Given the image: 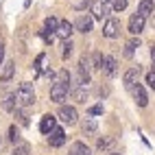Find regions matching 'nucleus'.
<instances>
[{
    "label": "nucleus",
    "mask_w": 155,
    "mask_h": 155,
    "mask_svg": "<svg viewBox=\"0 0 155 155\" xmlns=\"http://www.w3.org/2000/svg\"><path fill=\"white\" fill-rule=\"evenodd\" d=\"M68 94H70V83H64V81H57V83L50 87V101L53 103H64L68 101Z\"/></svg>",
    "instance_id": "f03ea898"
},
{
    "label": "nucleus",
    "mask_w": 155,
    "mask_h": 155,
    "mask_svg": "<svg viewBox=\"0 0 155 155\" xmlns=\"http://www.w3.org/2000/svg\"><path fill=\"white\" fill-rule=\"evenodd\" d=\"M127 2H129V0H116V2L111 5V9H114V11H125V9H127Z\"/></svg>",
    "instance_id": "393cba45"
},
{
    "label": "nucleus",
    "mask_w": 155,
    "mask_h": 155,
    "mask_svg": "<svg viewBox=\"0 0 155 155\" xmlns=\"http://www.w3.org/2000/svg\"><path fill=\"white\" fill-rule=\"evenodd\" d=\"M144 24H147V18L133 13V15L129 18V33H131V35H140L142 31H144Z\"/></svg>",
    "instance_id": "39448f33"
},
{
    "label": "nucleus",
    "mask_w": 155,
    "mask_h": 155,
    "mask_svg": "<svg viewBox=\"0 0 155 155\" xmlns=\"http://www.w3.org/2000/svg\"><path fill=\"white\" fill-rule=\"evenodd\" d=\"M92 24H94V18L81 13V15L77 18V22H74V28L79 31V33H90V31H92Z\"/></svg>",
    "instance_id": "1a4fd4ad"
},
{
    "label": "nucleus",
    "mask_w": 155,
    "mask_h": 155,
    "mask_svg": "<svg viewBox=\"0 0 155 155\" xmlns=\"http://www.w3.org/2000/svg\"><path fill=\"white\" fill-rule=\"evenodd\" d=\"M147 83H149V87L155 92V70H151L149 74H147Z\"/></svg>",
    "instance_id": "bb28decb"
},
{
    "label": "nucleus",
    "mask_w": 155,
    "mask_h": 155,
    "mask_svg": "<svg viewBox=\"0 0 155 155\" xmlns=\"http://www.w3.org/2000/svg\"><path fill=\"white\" fill-rule=\"evenodd\" d=\"M138 77H140V66L138 68H129L127 72H125V77H122V81H125V87L131 92L133 87L138 85Z\"/></svg>",
    "instance_id": "6e6552de"
},
{
    "label": "nucleus",
    "mask_w": 155,
    "mask_h": 155,
    "mask_svg": "<svg viewBox=\"0 0 155 155\" xmlns=\"http://www.w3.org/2000/svg\"><path fill=\"white\" fill-rule=\"evenodd\" d=\"M28 153H31L28 142H18V144H13V153H11V155H28Z\"/></svg>",
    "instance_id": "6ab92c4d"
},
{
    "label": "nucleus",
    "mask_w": 155,
    "mask_h": 155,
    "mask_svg": "<svg viewBox=\"0 0 155 155\" xmlns=\"http://www.w3.org/2000/svg\"><path fill=\"white\" fill-rule=\"evenodd\" d=\"M13 70H15V64H13V61H7L5 68H2V72H0V79H2V81H11Z\"/></svg>",
    "instance_id": "f3484780"
},
{
    "label": "nucleus",
    "mask_w": 155,
    "mask_h": 155,
    "mask_svg": "<svg viewBox=\"0 0 155 155\" xmlns=\"http://www.w3.org/2000/svg\"><path fill=\"white\" fill-rule=\"evenodd\" d=\"M70 155H92V151H90L87 144H83V142H74V144L70 147Z\"/></svg>",
    "instance_id": "2eb2a0df"
},
{
    "label": "nucleus",
    "mask_w": 155,
    "mask_h": 155,
    "mask_svg": "<svg viewBox=\"0 0 155 155\" xmlns=\"http://www.w3.org/2000/svg\"><path fill=\"white\" fill-rule=\"evenodd\" d=\"M59 118L64 120L66 125H74V122H77V118H79V114H77V109H74V107L61 105V107H59Z\"/></svg>",
    "instance_id": "0eeeda50"
},
{
    "label": "nucleus",
    "mask_w": 155,
    "mask_h": 155,
    "mask_svg": "<svg viewBox=\"0 0 155 155\" xmlns=\"http://www.w3.org/2000/svg\"><path fill=\"white\" fill-rule=\"evenodd\" d=\"M109 155H120V153H109Z\"/></svg>",
    "instance_id": "2f4dec72"
},
{
    "label": "nucleus",
    "mask_w": 155,
    "mask_h": 155,
    "mask_svg": "<svg viewBox=\"0 0 155 155\" xmlns=\"http://www.w3.org/2000/svg\"><path fill=\"white\" fill-rule=\"evenodd\" d=\"M48 144L50 147H64L66 144V131L61 129V127H57L55 131H50V136H48Z\"/></svg>",
    "instance_id": "9d476101"
},
{
    "label": "nucleus",
    "mask_w": 155,
    "mask_h": 155,
    "mask_svg": "<svg viewBox=\"0 0 155 155\" xmlns=\"http://www.w3.org/2000/svg\"><path fill=\"white\" fill-rule=\"evenodd\" d=\"M9 138H11V142H13V144H18V142H20V131H18V127H15V125L9 127Z\"/></svg>",
    "instance_id": "4be33fe9"
},
{
    "label": "nucleus",
    "mask_w": 155,
    "mask_h": 155,
    "mask_svg": "<svg viewBox=\"0 0 155 155\" xmlns=\"http://www.w3.org/2000/svg\"><path fill=\"white\" fill-rule=\"evenodd\" d=\"M13 103H15V94L7 96V101H5V109H7V111H13V109H18V107H13Z\"/></svg>",
    "instance_id": "a878e982"
},
{
    "label": "nucleus",
    "mask_w": 155,
    "mask_h": 155,
    "mask_svg": "<svg viewBox=\"0 0 155 155\" xmlns=\"http://www.w3.org/2000/svg\"><path fill=\"white\" fill-rule=\"evenodd\" d=\"M35 103V90L31 83H20V87L15 90V107L18 109H24L31 107Z\"/></svg>",
    "instance_id": "f257e3e1"
},
{
    "label": "nucleus",
    "mask_w": 155,
    "mask_h": 155,
    "mask_svg": "<svg viewBox=\"0 0 155 155\" xmlns=\"http://www.w3.org/2000/svg\"><path fill=\"white\" fill-rule=\"evenodd\" d=\"M131 94H133V98H136L138 107H147V105H149V96H147V92H144V87H142L140 83L131 90Z\"/></svg>",
    "instance_id": "f8f14e48"
},
{
    "label": "nucleus",
    "mask_w": 155,
    "mask_h": 155,
    "mask_svg": "<svg viewBox=\"0 0 155 155\" xmlns=\"http://www.w3.org/2000/svg\"><path fill=\"white\" fill-rule=\"evenodd\" d=\"M118 33H120V22H118L116 18H107L105 26H103V35L109 37V39H114V37H118Z\"/></svg>",
    "instance_id": "423d86ee"
},
{
    "label": "nucleus",
    "mask_w": 155,
    "mask_h": 155,
    "mask_svg": "<svg viewBox=\"0 0 155 155\" xmlns=\"http://www.w3.org/2000/svg\"><path fill=\"white\" fill-rule=\"evenodd\" d=\"M2 57H5V46L0 44V61H2Z\"/></svg>",
    "instance_id": "7c9ffc66"
},
{
    "label": "nucleus",
    "mask_w": 155,
    "mask_h": 155,
    "mask_svg": "<svg viewBox=\"0 0 155 155\" xmlns=\"http://www.w3.org/2000/svg\"><path fill=\"white\" fill-rule=\"evenodd\" d=\"M140 46V39H129L127 42V46H125V57H133V53H136V48Z\"/></svg>",
    "instance_id": "aec40b11"
},
{
    "label": "nucleus",
    "mask_w": 155,
    "mask_h": 155,
    "mask_svg": "<svg viewBox=\"0 0 155 155\" xmlns=\"http://www.w3.org/2000/svg\"><path fill=\"white\" fill-rule=\"evenodd\" d=\"M70 55H72V42H70V39H66V42H64V53H61V57L68 59Z\"/></svg>",
    "instance_id": "b1692460"
},
{
    "label": "nucleus",
    "mask_w": 155,
    "mask_h": 155,
    "mask_svg": "<svg viewBox=\"0 0 155 155\" xmlns=\"http://www.w3.org/2000/svg\"><path fill=\"white\" fill-rule=\"evenodd\" d=\"M57 28H59V20L57 18H46V22H44V33H57Z\"/></svg>",
    "instance_id": "a211bd4d"
},
{
    "label": "nucleus",
    "mask_w": 155,
    "mask_h": 155,
    "mask_svg": "<svg viewBox=\"0 0 155 155\" xmlns=\"http://www.w3.org/2000/svg\"><path fill=\"white\" fill-rule=\"evenodd\" d=\"M151 61H153V68H155V44L151 46Z\"/></svg>",
    "instance_id": "c756f323"
},
{
    "label": "nucleus",
    "mask_w": 155,
    "mask_h": 155,
    "mask_svg": "<svg viewBox=\"0 0 155 155\" xmlns=\"http://www.w3.org/2000/svg\"><path fill=\"white\" fill-rule=\"evenodd\" d=\"M101 72L105 77H109V79L116 77L118 74V61L114 59L111 55H105V57H103V64H101Z\"/></svg>",
    "instance_id": "20e7f679"
},
{
    "label": "nucleus",
    "mask_w": 155,
    "mask_h": 155,
    "mask_svg": "<svg viewBox=\"0 0 155 155\" xmlns=\"http://www.w3.org/2000/svg\"><path fill=\"white\" fill-rule=\"evenodd\" d=\"M109 13H111L109 0H94V2H92V18L103 20V18H107Z\"/></svg>",
    "instance_id": "7ed1b4c3"
},
{
    "label": "nucleus",
    "mask_w": 155,
    "mask_h": 155,
    "mask_svg": "<svg viewBox=\"0 0 155 155\" xmlns=\"http://www.w3.org/2000/svg\"><path fill=\"white\" fill-rule=\"evenodd\" d=\"M114 144V140L111 138H98V142H96V149L98 151H107L109 147Z\"/></svg>",
    "instance_id": "412c9836"
},
{
    "label": "nucleus",
    "mask_w": 155,
    "mask_h": 155,
    "mask_svg": "<svg viewBox=\"0 0 155 155\" xmlns=\"http://www.w3.org/2000/svg\"><path fill=\"white\" fill-rule=\"evenodd\" d=\"M153 7H155V2L153 0H142V2L138 5V15H142V18H147V15H151L153 13Z\"/></svg>",
    "instance_id": "4468645a"
},
{
    "label": "nucleus",
    "mask_w": 155,
    "mask_h": 155,
    "mask_svg": "<svg viewBox=\"0 0 155 155\" xmlns=\"http://www.w3.org/2000/svg\"><path fill=\"white\" fill-rule=\"evenodd\" d=\"M72 94H74V98H77L79 103H85V98H87V92L83 90V85H81L79 90H74V92H72Z\"/></svg>",
    "instance_id": "5701e85b"
},
{
    "label": "nucleus",
    "mask_w": 155,
    "mask_h": 155,
    "mask_svg": "<svg viewBox=\"0 0 155 155\" xmlns=\"http://www.w3.org/2000/svg\"><path fill=\"white\" fill-rule=\"evenodd\" d=\"M57 129V118L53 116V114H46V116L42 118V122H39V131L46 133V136H50V131Z\"/></svg>",
    "instance_id": "9b49d317"
},
{
    "label": "nucleus",
    "mask_w": 155,
    "mask_h": 155,
    "mask_svg": "<svg viewBox=\"0 0 155 155\" xmlns=\"http://www.w3.org/2000/svg\"><path fill=\"white\" fill-rule=\"evenodd\" d=\"M74 33V24L68 22V20H64V22H59V28H57V35L61 39H70V35Z\"/></svg>",
    "instance_id": "ddd939ff"
},
{
    "label": "nucleus",
    "mask_w": 155,
    "mask_h": 155,
    "mask_svg": "<svg viewBox=\"0 0 155 155\" xmlns=\"http://www.w3.org/2000/svg\"><path fill=\"white\" fill-rule=\"evenodd\" d=\"M90 114H92V116H101V114H103V105H94V107H90Z\"/></svg>",
    "instance_id": "cd10ccee"
},
{
    "label": "nucleus",
    "mask_w": 155,
    "mask_h": 155,
    "mask_svg": "<svg viewBox=\"0 0 155 155\" xmlns=\"http://www.w3.org/2000/svg\"><path fill=\"white\" fill-rule=\"evenodd\" d=\"M81 129H83V133L92 136V133H96L98 125H96V120H94V118H85V120H83V125H81Z\"/></svg>",
    "instance_id": "dca6fc26"
},
{
    "label": "nucleus",
    "mask_w": 155,
    "mask_h": 155,
    "mask_svg": "<svg viewBox=\"0 0 155 155\" xmlns=\"http://www.w3.org/2000/svg\"><path fill=\"white\" fill-rule=\"evenodd\" d=\"M92 2H90V0H81V2L77 5V9H85V7H90Z\"/></svg>",
    "instance_id": "c85d7f7f"
}]
</instances>
